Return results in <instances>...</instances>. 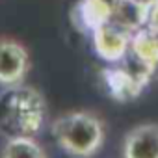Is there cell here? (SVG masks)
I'll list each match as a JSON object with an SVG mask.
<instances>
[{
    "instance_id": "cell-7",
    "label": "cell",
    "mask_w": 158,
    "mask_h": 158,
    "mask_svg": "<svg viewBox=\"0 0 158 158\" xmlns=\"http://www.w3.org/2000/svg\"><path fill=\"white\" fill-rule=\"evenodd\" d=\"M123 158H158V123H141L123 139Z\"/></svg>"
},
{
    "instance_id": "cell-11",
    "label": "cell",
    "mask_w": 158,
    "mask_h": 158,
    "mask_svg": "<svg viewBox=\"0 0 158 158\" xmlns=\"http://www.w3.org/2000/svg\"><path fill=\"white\" fill-rule=\"evenodd\" d=\"M145 26H149L151 30H154V32H158V0L149 8V15H147V24Z\"/></svg>"
},
{
    "instance_id": "cell-8",
    "label": "cell",
    "mask_w": 158,
    "mask_h": 158,
    "mask_svg": "<svg viewBox=\"0 0 158 158\" xmlns=\"http://www.w3.org/2000/svg\"><path fill=\"white\" fill-rule=\"evenodd\" d=\"M130 54L143 67L156 71L158 67V32L143 26L132 34L130 39Z\"/></svg>"
},
{
    "instance_id": "cell-1",
    "label": "cell",
    "mask_w": 158,
    "mask_h": 158,
    "mask_svg": "<svg viewBox=\"0 0 158 158\" xmlns=\"http://www.w3.org/2000/svg\"><path fill=\"white\" fill-rule=\"evenodd\" d=\"M47 119L45 97L32 86H8L0 93V132L11 136H37Z\"/></svg>"
},
{
    "instance_id": "cell-12",
    "label": "cell",
    "mask_w": 158,
    "mask_h": 158,
    "mask_svg": "<svg viewBox=\"0 0 158 158\" xmlns=\"http://www.w3.org/2000/svg\"><path fill=\"white\" fill-rule=\"evenodd\" d=\"M134 2H139V4H143V6H147V8H151L156 0H134Z\"/></svg>"
},
{
    "instance_id": "cell-6",
    "label": "cell",
    "mask_w": 158,
    "mask_h": 158,
    "mask_svg": "<svg viewBox=\"0 0 158 158\" xmlns=\"http://www.w3.org/2000/svg\"><path fill=\"white\" fill-rule=\"evenodd\" d=\"M115 0H78L71 10V23L78 32L93 34L114 17Z\"/></svg>"
},
{
    "instance_id": "cell-2",
    "label": "cell",
    "mask_w": 158,
    "mask_h": 158,
    "mask_svg": "<svg viewBox=\"0 0 158 158\" xmlns=\"http://www.w3.org/2000/svg\"><path fill=\"white\" fill-rule=\"evenodd\" d=\"M50 130L60 149L73 158L95 156L106 138L104 121L88 110H74L58 115L50 123Z\"/></svg>"
},
{
    "instance_id": "cell-9",
    "label": "cell",
    "mask_w": 158,
    "mask_h": 158,
    "mask_svg": "<svg viewBox=\"0 0 158 158\" xmlns=\"http://www.w3.org/2000/svg\"><path fill=\"white\" fill-rule=\"evenodd\" d=\"M147 15H149V8L139 2H134V0H115L112 21L134 34L136 30H139L147 24Z\"/></svg>"
},
{
    "instance_id": "cell-3",
    "label": "cell",
    "mask_w": 158,
    "mask_h": 158,
    "mask_svg": "<svg viewBox=\"0 0 158 158\" xmlns=\"http://www.w3.org/2000/svg\"><path fill=\"white\" fill-rule=\"evenodd\" d=\"M152 74L154 71L136 61V65L128 67H115V65L106 67L102 71V80L112 99L119 102H128L141 95V91L149 86Z\"/></svg>"
},
{
    "instance_id": "cell-5",
    "label": "cell",
    "mask_w": 158,
    "mask_h": 158,
    "mask_svg": "<svg viewBox=\"0 0 158 158\" xmlns=\"http://www.w3.org/2000/svg\"><path fill=\"white\" fill-rule=\"evenodd\" d=\"M30 71V54L23 43L11 37H0V86L23 84Z\"/></svg>"
},
{
    "instance_id": "cell-10",
    "label": "cell",
    "mask_w": 158,
    "mask_h": 158,
    "mask_svg": "<svg viewBox=\"0 0 158 158\" xmlns=\"http://www.w3.org/2000/svg\"><path fill=\"white\" fill-rule=\"evenodd\" d=\"M0 158H48L35 136H11L6 139Z\"/></svg>"
},
{
    "instance_id": "cell-4",
    "label": "cell",
    "mask_w": 158,
    "mask_h": 158,
    "mask_svg": "<svg viewBox=\"0 0 158 158\" xmlns=\"http://www.w3.org/2000/svg\"><path fill=\"white\" fill-rule=\"evenodd\" d=\"M91 39H93V48L101 60L108 63H121L130 52L132 32L110 21L101 28H97L91 34Z\"/></svg>"
}]
</instances>
